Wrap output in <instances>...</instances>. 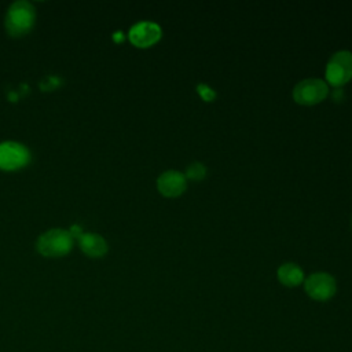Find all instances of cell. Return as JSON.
<instances>
[{"instance_id": "obj_11", "label": "cell", "mask_w": 352, "mask_h": 352, "mask_svg": "<svg viewBox=\"0 0 352 352\" xmlns=\"http://www.w3.org/2000/svg\"><path fill=\"white\" fill-rule=\"evenodd\" d=\"M186 179H191V180H202L206 176V166L201 162H191L187 168H186Z\"/></svg>"}, {"instance_id": "obj_1", "label": "cell", "mask_w": 352, "mask_h": 352, "mask_svg": "<svg viewBox=\"0 0 352 352\" xmlns=\"http://www.w3.org/2000/svg\"><path fill=\"white\" fill-rule=\"evenodd\" d=\"M34 23V8L29 1L19 0L10 6L6 15V28L11 36L26 34Z\"/></svg>"}, {"instance_id": "obj_10", "label": "cell", "mask_w": 352, "mask_h": 352, "mask_svg": "<svg viewBox=\"0 0 352 352\" xmlns=\"http://www.w3.org/2000/svg\"><path fill=\"white\" fill-rule=\"evenodd\" d=\"M278 279L285 286H297L304 279L302 270L294 263H285L278 268Z\"/></svg>"}, {"instance_id": "obj_5", "label": "cell", "mask_w": 352, "mask_h": 352, "mask_svg": "<svg viewBox=\"0 0 352 352\" xmlns=\"http://www.w3.org/2000/svg\"><path fill=\"white\" fill-rule=\"evenodd\" d=\"M30 161L29 150L16 142L0 143V169L15 170L23 168Z\"/></svg>"}, {"instance_id": "obj_2", "label": "cell", "mask_w": 352, "mask_h": 352, "mask_svg": "<svg viewBox=\"0 0 352 352\" xmlns=\"http://www.w3.org/2000/svg\"><path fill=\"white\" fill-rule=\"evenodd\" d=\"M326 81L334 88H340L352 78V52L341 50L334 52L326 65Z\"/></svg>"}, {"instance_id": "obj_6", "label": "cell", "mask_w": 352, "mask_h": 352, "mask_svg": "<svg viewBox=\"0 0 352 352\" xmlns=\"http://www.w3.org/2000/svg\"><path fill=\"white\" fill-rule=\"evenodd\" d=\"M304 287L309 297H312L314 300H319V301H324V300H329L330 297H333L336 293V289H337L334 278L327 272L311 274L305 279Z\"/></svg>"}, {"instance_id": "obj_3", "label": "cell", "mask_w": 352, "mask_h": 352, "mask_svg": "<svg viewBox=\"0 0 352 352\" xmlns=\"http://www.w3.org/2000/svg\"><path fill=\"white\" fill-rule=\"evenodd\" d=\"M73 246V236L69 231L55 228L44 232L37 239V250L43 256L58 257L70 252Z\"/></svg>"}, {"instance_id": "obj_12", "label": "cell", "mask_w": 352, "mask_h": 352, "mask_svg": "<svg viewBox=\"0 0 352 352\" xmlns=\"http://www.w3.org/2000/svg\"><path fill=\"white\" fill-rule=\"evenodd\" d=\"M197 89H198L199 95H201L205 100H212V99H214V96H216V92H214L210 87H208L206 84H199V85L197 87Z\"/></svg>"}, {"instance_id": "obj_8", "label": "cell", "mask_w": 352, "mask_h": 352, "mask_svg": "<svg viewBox=\"0 0 352 352\" xmlns=\"http://www.w3.org/2000/svg\"><path fill=\"white\" fill-rule=\"evenodd\" d=\"M187 187L186 176L179 170H166L161 173L157 179V188L158 191L169 198L179 197L184 192Z\"/></svg>"}, {"instance_id": "obj_7", "label": "cell", "mask_w": 352, "mask_h": 352, "mask_svg": "<svg viewBox=\"0 0 352 352\" xmlns=\"http://www.w3.org/2000/svg\"><path fill=\"white\" fill-rule=\"evenodd\" d=\"M162 30L161 28L151 21H142L135 23L128 33L131 43L136 47L146 48L155 44L161 38Z\"/></svg>"}, {"instance_id": "obj_4", "label": "cell", "mask_w": 352, "mask_h": 352, "mask_svg": "<svg viewBox=\"0 0 352 352\" xmlns=\"http://www.w3.org/2000/svg\"><path fill=\"white\" fill-rule=\"evenodd\" d=\"M329 94V85L320 78H305L293 89V99L300 104H316Z\"/></svg>"}, {"instance_id": "obj_9", "label": "cell", "mask_w": 352, "mask_h": 352, "mask_svg": "<svg viewBox=\"0 0 352 352\" xmlns=\"http://www.w3.org/2000/svg\"><path fill=\"white\" fill-rule=\"evenodd\" d=\"M78 245L81 250L91 257H100L107 252L106 241L98 234H81L78 235Z\"/></svg>"}]
</instances>
